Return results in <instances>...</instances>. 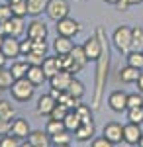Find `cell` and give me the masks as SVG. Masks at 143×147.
Wrapping results in <instances>:
<instances>
[{
	"instance_id": "cell-1",
	"label": "cell",
	"mask_w": 143,
	"mask_h": 147,
	"mask_svg": "<svg viewBox=\"0 0 143 147\" xmlns=\"http://www.w3.org/2000/svg\"><path fill=\"white\" fill-rule=\"evenodd\" d=\"M112 41H114V47L120 53L127 55L132 51V28L130 26H118L112 34Z\"/></svg>"
},
{
	"instance_id": "cell-2",
	"label": "cell",
	"mask_w": 143,
	"mask_h": 147,
	"mask_svg": "<svg viewBox=\"0 0 143 147\" xmlns=\"http://www.w3.org/2000/svg\"><path fill=\"white\" fill-rule=\"evenodd\" d=\"M33 90H35V86H33L26 77H24V79H16L14 84H12V88H10L12 98L18 100V102H28L33 96Z\"/></svg>"
},
{
	"instance_id": "cell-3",
	"label": "cell",
	"mask_w": 143,
	"mask_h": 147,
	"mask_svg": "<svg viewBox=\"0 0 143 147\" xmlns=\"http://www.w3.org/2000/svg\"><path fill=\"white\" fill-rule=\"evenodd\" d=\"M26 24H24V18H16V16H12L8 22L0 24V32H2V35L4 37H22L24 34H26Z\"/></svg>"
},
{
	"instance_id": "cell-4",
	"label": "cell",
	"mask_w": 143,
	"mask_h": 147,
	"mask_svg": "<svg viewBox=\"0 0 143 147\" xmlns=\"http://www.w3.org/2000/svg\"><path fill=\"white\" fill-rule=\"evenodd\" d=\"M69 12H71V4H69L67 0H49V2H47L45 14H47L49 20H53V22H59V20L67 18Z\"/></svg>"
},
{
	"instance_id": "cell-5",
	"label": "cell",
	"mask_w": 143,
	"mask_h": 147,
	"mask_svg": "<svg viewBox=\"0 0 143 147\" xmlns=\"http://www.w3.org/2000/svg\"><path fill=\"white\" fill-rule=\"evenodd\" d=\"M55 30H57V35H63V37H75V35L80 32V24L75 20V18H63V20H59V22H55Z\"/></svg>"
},
{
	"instance_id": "cell-6",
	"label": "cell",
	"mask_w": 143,
	"mask_h": 147,
	"mask_svg": "<svg viewBox=\"0 0 143 147\" xmlns=\"http://www.w3.org/2000/svg\"><path fill=\"white\" fill-rule=\"evenodd\" d=\"M82 49H84V55L88 61H98L102 55V41L98 39V35H92L82 43Z\"/></svg>"
},
{
	"instance_id": "cell-7",
	"label": "cell",
	"mask_w": 143,
	"mask_h": 147,
	"mask_svg": "<svg viewBox=\"0 0 143 147\" xmlns=\"http://www.w3.org/2000/svg\"><path fill=\"white\" fill-rule=\"evenodd\" d=\"M102 136L106 137L110 143L114 145H118L123 141V125L118 124V122H110V124L104 125V129H102Z\"/></svg>"
},
{
	"instance_id": "cell-8",
	"label": "cell",
	"mask_w": 143,
	"mask_h": 147,
	"mask_svg": "<svg viewBox=\"0 0 143 147\" xmlns=\"http://www.w3.org/2000/svg\"><path fill=\"white\" fill-rule=\"evenodd\" d=\"M26 37H30L32 41H35V39H45L47 37V26L41 20L33 18L32 22L28 24V28H26Z\"/></svg>"
},
{
	"instance_id": "cell-9",
	"label": "cell",
	"mask_w": 143,
	"mask_h": 147,
	"mask_svg": "<svg viewBox=\"0 0 143 147\" xmlns=\"http://www.w3.org/2000/svg\"><path fill=\"white\" fill-rule=\"evenodd\" d=\"M30 131H32V127H30V122L26 118H16V120L10 122V131L8 134H12V136L20 137V139H28Z\"/></svg>"
},
{
	"instance_id": "cell-10",
	"label": "cell",
	"mask_w": 143,
	"mask_h": 147,
	"mask_svg": "<svg viewBox=\"0 0 143 147\" xmlns=\"http://www.w3.org/2000/svg\"><path fill=\"white\" fill-rule=\"evenodd\" d=\"M143 136V129L139 124H125L123 125V141L127 143V145H137L139 143V139Z\"/></svg>"
},
{
	"instance_id": "cell-11",
	"label": "cell",
	"mask_w": 143,
	"mask_h": 147,
	"mask_svg": "<svg viewBox=\"0 0 143 147\" xmlns=\"http://www.w3.org/2000/svg\"><path fill=\"white\" fill-rule=\"evenodd\" d=\"M108 106L114 112H125L127 110V94L121 90H114L108 96Z\"/></svg>"
},
{
	"instance_id": "cell-12",
	"label": "cell",
	"mask_w": 143,
	"mask_h": 147,
	"mask_svg": "<svg viewBox=\"0 0 143 147\" xmlns=\"http://www.w3.org/2000/svg\"><path fill=\"white\" fill-rule=\"evenodd\" d=\"M73 79H75V75H71V73H67V71H59L55 77L49 79V82H51V88L61 90V92H67V88H69V84H71Z\"/></svg>"
},
{
	"instance_id": "cell-13",
	"label": "cell",
	"mask_w": 143,
	"mask_h": 147,
	"mask_svg": "<svg viewBox=\"0 0 143 147\" xmlns=\"http://www.w3.org/2000/svg\"><path fill=\"white\" fill-rule=\"evenodd\" d=\"M0 51L6 55V59L20 57V39L18 37H4V41L0 45Z\"/></svg>"
},
{
	"instance_id": "cell-14",
	"label": "cell",
	"mask_w": 143,
	"mask_h": 147,
	"mask_svg": "<svg viewBox=\"0 0 143 147\" xmlns=\"http://www.w3.org/2000/svg\"><path fill=\"white\" fill-rule=\"evenodd\" d=\"M55 104H57V100L51 96V94H41L39 100H37V108H35V112L39 114V116H49V114L53 112Z\"/></svg>"
},
{
	"instance_id": "cell-15",
	"label": "cell",
	"mask_w": 143,
	"mask_h": 147,
	"mask_svg": "<svg viewBox=\"0 0 143 147\" xmlns=\"http://www.w3.org/2000/svg\"><path fill=\"white\" fill-rule=\"evenodd\" d=\"M26 79L30 80L33 86H41L45 80H47V75L43 73V67H41V65H30Z\"/></svg>"
},
{
	"instance_id": "cell-16",
	"label": "cell",
	"mask_w": 143,
	"mask_h": 147,
	"mask_svg": "<svg viewBox=\"0 0 143 147\" xmlns=\"http://www.w3.org/2000/svg\"><path fill=\"white\" fill-rule=\"evenodd\" d=\"M28 141H30L33 147H51V137L47 136L43 129H35V131H30V136H28Z\"/></svg>"
},
{
	"instance_id": "cell-17",
	"label": "cell",
	"mask_w": 143,
	"mask_h": 147,
	"mask_svg": "<svg viewBox=\"0 0 143 147\" xmlns=\"http://www.w3.org/2000/svg\"><path fill=\"white\" fill-rule=\"evenodd\" d=\"M75 43L71 41V37H63V35H57V39L53 41V51L55 55H69L73 51Z\"/></svg>"
},
{
	"instance_id": "cell-18",
	"label": "cell",
	"mask_w": 143,
	"mask_h": 147,
	"mask_svg": "<svg viewBox=\"0 0 143 147\" xmlns=\"http://www.w3.org/2000/svg\"><path fill=\"white\" fill-rule=\"evenodd\" d=\"M43 73L47 75V80L51 79V77H55L57 73L61 71V63H59V55L55 57H45L43 59Z\"/></svg>"
},
{
	"instance_id": "cell-19",
	"label": "cell",
	"mask_w": 143,
	"mask_h": 147,
	"mask_svg": "<svg viewBox=\"0 0 143 147\" xmlns=\"http://www.w3.org/2000/svg\"><path fill=\"white\" fill-rule=\"evenodd\" d=\"M139 75H141V71L135 67H130V65H125L123 69H120V80L123 84H133V82H137L139 80Z\"/></svg>"
},
{
	"instance_id": "cell-20",
	"label": "cell",
	"mask_w": 143,
	"mask_h": 147,
	"mask_svg": "<svg viewBox=\"0 0 143 147\" xmlns=\"http://www.w3.org/2000/svg\"><path fill=\"white\" fill-rule=\"evenodd\" d=\"M96 134V127H94V122H90V124H80L77 131H75V139L77 141H90L92 137Z\"/></svg>"
},
{
	"instance_id": "cell-21",
	"label": "cell",
	"mask_w": 143,
	"mask_h": 147,
	"mask_svg": "<svg viewBox=\"0 0 143 147\" xmlns=\"http://www.w3.org/2000/svg\"><path fill=\"white\" fill-rule=\"evenodd\" d=\"M47 2L49 0H26L28 4V14L33 18H39L45 10H47Z\"/></svg>"
},
{
	"instance_id": "cell-22",
	"label": "cell",
	"mask_w": 143,
	"mask_h": 147,
	"mask_svg": "<svg viewBox=\"0 0 143 147\" xmlns=\"http://www.w3.org/2000/svg\"><path fill=\"white\" fill-rule=\"evenodd\" d=\"M63 124H65V129L67 131H71V134H75L78 127H80V118H78V114L75 112V110H69L65 116V120H63Z\"/></svg>"
},
{
	"instance_id": "cell-23",
	"label": "cell",
	"mask_w": 143,
	"mask_h": 147,
	"mask_svg": "<svg viewBox=\"0 0 143 147\" xmlns=\"http://www.w3.org/2000/svg\"><path fill=\"white\" fill-rule=\"evenodd\" d=\"M132 51H143V28H132Z\"/></svg>"
},
{
	"instance_id": "cell-24",
	"label": "cell",
	"mask_w": 143,
	"mask_h": 147,
	"mask_svg": "<svg viewBox=\"0 0 143 147\" xmlns=\"http://www.w3.org/2000/svg\"><path fill=\"white\" fill-rule=\"evenodd\" d=\"M57 102H59V104H63L67 110H75L78 104H80V100H78V98H75V96H71L69 92H59Z\"/></svg>"
},
{
	"instance_id": "cell-25",
	"label": "cell",
	"mask_w": 143,
	"mask_h": 147,
	"mask_svg": "<svg viewBox=\"0 0 143 147\" xmlns=\"http://www.w3.org/2000/svg\"><path fill=\"white\" fill-rule=\"evenodd\" d=\"M14 75L10 69H0V90H10L14 84Z\"/></svg>"
},
{
	"instance_id": "cell-26",
	"label": "cell",
	"mask_w": 143,
	"mask_h": 147,
	"mask_svg": "<svg viewBox=\"0 0 143 147\" xmlns=\"http://www.w3.org/2000/svg\"><path fill=\"white\" fill-rule=\"evenodd\" d=\"M69 55L73 57V61H75V63H77L80 69L86 67L88 59H86V55H84V49H82V45H75V47H73V51H71Z\"/></svg>"
},
{
	"instance_id": "cell-27",
	"label": "cell",
	"mask_w": 143,
	"mask_h": 147,
	"mask_svg": "<svg viewBox=\"0 0 143 147\" xmlns=\"http://www.w3.org/2000/svg\"><path fill=\"white\" fill-rule=\"evenodd\" d=\"M28 69H30V63L28 61H16V63H12V75H14V79H24L26 75H28Z\"/></svg>"
},
{
	"instance_id": "cell-28",
	"label": "cell",
	"mask_w": 143,
	"mask_h": 147,
	"mask_svg": "<svg viewBox=\"0 0 143 147\" xmlns=\"http://www.w3.org/2000/svg\"><path fill=\"white\" fill-rule=\"evenodd\" d=\"M14 114H16V108L12 106V102H8V100H0V120H4V122H10L12 118H14Z\"/></svg>"
},
{
	"instance_id": "cell-29",
	"label": "cell",
	"mask_w": 143,
	"mask_h": 147,
	"mask_svg": "<svg viewBox=\"0 0 143 147\" xmlns=\"http://www.w3.org/2000/svg\"><path fill=\"white\" fill-rule=\"evenodd\" d=\"M125 59H127L130 67H135L139 71H143V51H130Z\"/></svg>"
},
{
	"instance_id": "cell-30",
	"label": "cell",
	"mask_w": 143,
	"mask_h": 147,
	"mask_svg": "<svg viewBox=\"0 0 143 147\" xmlns=\"http://www.w3.org/2000/svg\"><path fill=\"white\" fill-rule=\"evenodd\" d=\"M67 92L71 94V96H75V98H82L84 96V84L80 82V80H77V79H73L71 80V84H69V88H67Z\"/></svg>"
},
{
	"instance_id": "cell-31",
	"label": "cell",
	"mask_w": 143,
	"mask_h": 147,
	"mask_svg": "<svg viewBox=\"0 0 143 147\" xmlns=\"http://www.w3.org/2000/svg\"><path fill=\"white\" fill-rule=\"evenodd\" d=\"M71 131H61V134H57V136H51V143L55 147H63V145H71V141H73V136H69Z\"/></svg>"
},
{
	"instance_id": "cell-32",
	"label": "cell",
	"mask_w": 143,
	"mask_h": 147,
	"mask_svg": "<svg viewBox=\"0 0 143 147\" xmlns=\"http://www.w3.org/2000/svg\"><path fill=\"white\" fill-rule=\"evenodd\" d=\"M61 131H65V124L59 122V120H49L47 125H45V134H47L49 137L57 136V134H61Z\"/></svg>"
},
{
	"instance_id": "cell-33",
	"label": "cell",
	"mask_w": 143,
	"mask_h": 147,
	"mask_svg": "<svg viewBox=\"0 0 143 147\" xmlns=\"http://www.w3.org/2000/svg\"><path fill=\"white\" fill-rule=\"evenodd\" d=\"M75 112L78 114V118H80L82 124H90L92 122V112H90V108H88L86 104H78L77 108H75Z\"/></svg>"
},
{
	"instance_id": "cell-34",
	"label": "cell",
	"mask_w": 143,
	"mask_h": 147,
	"mask_svg": "<svg viewBox=\"0 0 143 147\" xmlns=\"http://www.w3.org/2000/svg\"><path fill=\"white\" fill-rule=\"evenodd\" d=\"M127 120L132 124H143V106L139 108H127Z\"/></svg>"
},
{
	"instance_id": "cell-35",
	"label": "cell",
	"mask_w": 143,
	"mask_h": 147,
	"mask_svg": "<svg viewBox=\"0 0 143 147\" xmlns=\"http://www.w3.org/2000/svg\"><path fill=\"white\" fill-rule=\"evenodd\" d=\"M22 145V139L12 134H6V136L0 137V147H20Z\"/></svg>"
},
{
	"instance_id": "cell-36",
	"label": "cell",
	"mask_w": 143,
	"mask_h": 147,
	"mask_svg": "<svg viewBox=\"0 0 143 147\" xmlns=\"http://www.w3.org/2000/svg\"><path fill=\"white\" fill-rule=\"evenodd\" d=\"M10 6H12V16H16V18H26L28 16V4H26V0L10 4Z\"/></svg>"
},
{
	"instance_id": "cell-37",
	"label": "cell",
	"mask_w": 143,
	"mask_h": 147,
	"mask_svg": "<svg viewBox=\"0 0 143 147\" xmlns=\"http://www.w3.org/2000/svg\"><path fill=\"white\" fill-rule=\"evenodd\" d=\"M67 112H69V110H67L65 106L57 102L55 108H53V112L49 114V120H59V122H63V120H65V116H67Z\"/></svg>"
},
{
	"instance_id": "cell-38",
	"label": "cell",
	"mask_w": 143,
	"mask_h": 147,
	"mask_svg": "<svg viewBox=\"0 0 143 147\" xmlns=\"http://www.w3.org/2000/svg\"><path fill=\"white\" fill-rule=\"evenodd\" d=\"M139 106H143V92L127 94V108H139Z\"/></svg>"
},
{
	"instance_id": "cell-39",
	"label": "cell",
	"mask_w": 143,
	"mask_h": 147,
	"mask_svg": "<svg viewBox=\"0 0 143 147\" xmlns=\"http://www.w3.org/2000/svg\"><path fill=\"white\" fill-rule=\"evenodd\" d=\"M47 49H49V45L45 43V39H35V41L32 43V51H33V53L47 55Z\"/></svg>"
},
{
	"instance_id": "cell-40",
	"label": "cell",
	"mask_w": 143,
	"mask_h": 147,
	"mask_svg": "<svg viewBox=\"0 0 143 147\" xmlns=\"http://www.w3.org/2000/svg\"><path fill=\"white\" fill-rule=\"evenodd\" d=\"M12 18V6L6 2V4H0V24L8 22Z\"/></svg>"
},
{
	"instance_id": "cell-41",
	"label": "cell",
	"mask_w": 143,
	"mask_h": 147,
	"mask_svg": "<svg viewBox=\"0 0 143 147\" xmlns=\"http://www.w3.org/2000/svg\"><path fill=\"white\" fill-rule=\"evenodd\" d=\"M47 55H39V53H28V55H26V61H28V63H30V65H43V59Z\"/></svg>"
},
{
	"instance_id": "cell-42",
	"label": "cell",
	"mask_w": 143,
	"mask_h": 147,
	"mask_svg": "<svg viewBox=\"0 0 143 147\" xmlns=\"http://www.w3.org/2000/svg\"><path fill=\"white\" fill-rule=\"evenodd\" d=\"M32 39H30V37H26V39H24V41H20V55H28V53H32Z\"/></svg>"
},
{
	"instance_id": "cell-43",
	"label": "cell",
	"mask_w": 143,
	"mask_h": 147,
	"mask_svg": "<svg viewBox=\"0 0 143 147\" xmlns=\"http://www.w3.org/2000/svg\"><path fill=\"white\" fill-rule=\"evenodd\" d=\"M92 147H114V143H110L106 137L102 136V137H96V139L92 141Z\"/></svg>"
},
{
	"instance_id": "cell-44",
	"label": "cell",
	"mask_w": 143,
	"mask_h": 147,
	"mask_svg": "<svg viewBox=\"0 0 143 147\" xmlns=\"http://www.w3.org/2000/svg\"><path fill=\"white\" fill-rule=\"evenodd\" d=\"M10 131V122H4V120H0V137L6 136Z\"/></svg>"
},
{
	"instance_id": "cell-45",
	"label": "cell",
	"mask_w": 143,
	"mask_h": 147,
	"mask_svg": "<svg viewBox=\"0 0 143 147\" xmlns=\"http://www.w3.org/2000/svg\"><path fill=\"white\" fill-rule=\"evenodd\" d=\"M6 63H8V59H6V55L0 51V69H4L6 67Z\"/></svg>"
},
{
	"instance_id": "cell-46",
	"label": "cell",
	"mask_w": 143,
	"mask_h": 147,
	"mask_svg": "<svg viewBox=\"0 0 143 147\" xmlns=\"http://www.w3.org/2000/svg\"><path fill=\"white\" fill-rule=\"evenodd\" d=\"M137 90L143 92V71H141V75H139V80H137Z\"/></svg>"
},
{
	"instance_id": "cell-47",
	"label": "cell",
	"mask_w": 143,
	"mask_h": 147,
	"mask_svg": "<svg viewBox=\"0 0 143 147\" xmlns=\"http://www.w3.org/2000/svg\"><path fill=\"white\" fill-rule=\"evenodd\" d=\"M130 6H135V4H143V0H127Z\"/></svg>"
},
{
	"instance_id": "cell-48",
	"label": "cell",
	"mask_w": 143,
	"mask_h": 147,
	"mask_svg": "<svg viewBox=\"0 0 143 147\" xmlns=\"http://www.w3.org/2000/svg\"><path fill=\"white\" fill-rule=\"evenodd\" d=\"M102 2H106V4H114V6H116V4H118L120 0H102Z\"/></svg>"
},
{
	"instance_id": "cell-49",
	"label": "cell",
	"mask_w": 143,
	"mask_h": 147,
	"mask_svg": "<svg viewBox=\"0 0 143 147\" xmlns=\"http://www.w3.org/2000/svg\"><path fill=\"white\" fill-rule=\"evenodd\" d=\"M20 147H33V145L28 141V139H26V141H22V145H20Z\"/></svg>"
},
{
	"instance_id": "cell-50",
	"label": "cell",
	"mask_w": 143,
	"mask_h": 147,
	"mask_svg": "<svg viewBox=\"0 0 143 147\" xmlns=\"http://www.w3.org/2000/svg\"><path fill=\"white\" fill-rule=\"evenodd\" d=\"M8 4H16V2H22V0H6Z\"/></svg>"
},
{
	"instance_id": "cell-51",
	"label": "cell",
	"mask_w": 143,
	"mask_h": 147,
	"mask_svg": "<svg viewBox=\"0 0 143 147\" xmlns=\"http://www.w3.org/2000/svg\"><path fill=\"white\" fill-rule=\"evenodd\" d=\"M2 41H4V35H2V32H0V45H2Z\"/></svg>"
},
{
	"instance_id": "cell-52",
	"label": "cell",
	"mask_w": 143,
	"mask_h": 147,
	"mask_svg": "<svg viewBox=\"0 0 143 147\" xmlns=\"http://www.w3.org/2000/svg\"><path fill=\"white\" fill-rule=\"evenodd\" d=\"M139 147H143V136H141V139H139V143H137Z\"/></svg>"
}]
</instances>
